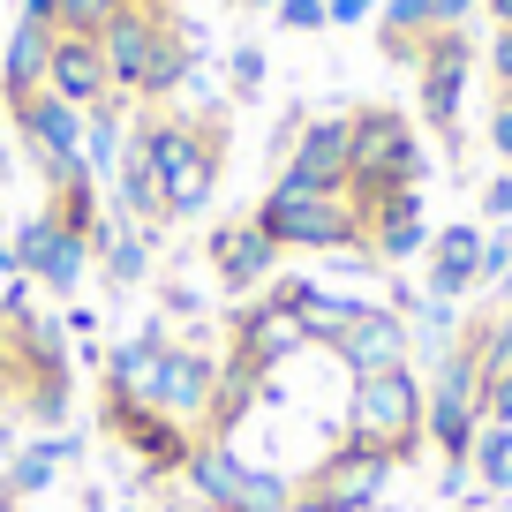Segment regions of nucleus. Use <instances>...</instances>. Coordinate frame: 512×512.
Wrapping results in <instances>:
<instances>
[{"mask_svg": "<svg viewBox=\"0 0 512 512\" xmlns=\"http://www.w3.org/2000/svg\"><path fill=\"white\" fill-rule=\"evenodd\" d=\"M392 482V460L369 445H339L332 460H317V475L294 490V512H369Z\"/></svg>", "mask_w": 512, "mask_h": 512, "instance_id": "1a4fd4ad", "label": "nucleus"}, {"mask_svg": "<svg viewBox=\"0 0 512 512\" xmlns=\"http://www.w3.org/2000/svg\"><path fill=\"white\" fill-rule=\"evenodd\" d=\"M332 354H339V369H347V377H377V369H400L407 354H415V332H407V317L362 302V317L332 339Z\"/></svg>", "mask_w": 512, "mask_h": 512, "instance_id": "dca6fc26", "label": "nucleus"}, {"mask_svg": "<svg viewBox=\"0 0 512 512\" xmlns=\"http://www.w3.org/2000/svg\"><path fill=\"white\" fill-rule=\"evenodd\" d=\"M226 83H234V98H256V91H264V53H256V46H234Z\"/></svg>", "mask_w": 512, "mask_h": 512, "instance_id": "bb28decb", "label": "nucleus"}, {"mask_svg": "<svg viewBox=\"0 0 512 512\" xmlns=\"http://www.w3.org/2000/svg\"><path fill=\"white\" fill-rule=\"evenodd\" d=\"M83 512H106V497H83Z\"/></svg>", "mask_w": 512, "mask_h": 512, "instance_id": "58836bf2", "label": "nucleus"}, {"mask_svg": "<svg viewBox=\"0 0 512 512\" xmlns=\"http://www.w3.org/2000/svg\"><path fill=\"white\" fill-rule=\"evenodd\" d=\"M287 181H302V189H347V113H324V121H309L302 136H294L287 166H279Z\"/></svg>", "mask_w": 512, "mask_h": 512, "instance_id": "6ab92c4d", "label": "nucleus"}, {"mask_svg": "<svg viewBox=\"0 0 512 512\" xmlns=\"http://www.w3.org/2000/svg\"><path fill=\"white\" fill-rule=\"evenodd\" d=\"M482 0H430V16H437V31H467V16H475Z\"/></svg>", "mask_w": 512, "mask_h": 512, "instance_id": "473e14b6", "label": "nucleus"}, {"mask_svg": "<svg viewBox=\"0 0 512 512\" xmlns=\"http://www.w3.org/2000/svg\"><path fill=\"white\" fill-rule=\"evenodd\" d=\"M68 452H76V437H38V445H23L16 460L0 467V475H8V497H38V490H53V482H61V460Z\"/></svg>", "mask_w": 512, "mask_h": 512, "instance_id": "4be33fe9", "label": "nucleus"}, {"mask_svg": "<svg viewBox=\"0 0 512 512\" xmlns=\"http://www.w3.org/2000/svg\"><path fill=\"white\" fill-rule=\"evenodd\" d=\"M226 332H234V339H226V354H241V362H249V369H264V377H279V369H287L294 354L309 347V339H302V324H294L287 309L272 302V294H256V302H241Z\"/></svg>", "mask_w": 512, "mask_h": 512, "instance_id": "4468645a", "label": "nucleus"}, {"mask_svg": "<svg viewBox=\"0 0 512 512\" xmlns=\"http://www.w3.org/2000/svg\"><path fill=\"white\" fill-rule=\"evenodd\" d=\"M106 430L121 437V445L136 452V460H144V482L181 475V467H189V452L204 445V437H196L189 422L159 415V407H144V400H128V392H106Z\"/></svg>", "mask_w": 512, "mask_h": 512, "instance_id": "6e6552de", "label": "nucleus"}, {"mask_svg": "<svg viewBox=\"0 0 512 512\" xmlns=\"http://www.w3.org/2000/svg\"><path fill=\"white\" fill-rule=\"evenodd\" d=\"M8 113H16V136L31 144L38 174H46V196L91 174V166H83V113H76V106H61L53 91H31V98H16ZM91 181H98V174H91Z\"/></svg>", "mask_w": 512, "mask_h": 512, "instance_id": "0eeeda50", "label": "nucleus"}, {"mask_svg": "<svg viewBox=\"0 0 512 512\" xmlns=\"http://www.w3.org/2000/svg\"><path fill=\"white\" fill-rule=\"evenodd\" d=\"M211 392H219V362H211L196 339H174V347L159 354V369H151V384H144V407H159V415H174V422H189V430H204Z\"/></svg>", "mask_w": 512, "mask_h": 512, "instance_id": "9d476101", "label": "nucleus"}, {"mask_svg": "<svg viewBox=\"0 0 512 512\" xmlns=\"http://www.w3.org/2000/svg\"><path fill=\"white\" fill-rule=\"evenodd\" d=\"M181 475H189V490L204 497L211 512H226V505H234V490H241V475H249V460H234L226 445H196Z\"/></svg>", "mask_w": 512, "mask_h": 512, "instance_id": "5701e85b", "label": "nucleus"}, {"mask_svg": "<svg viewBox=\"0 0 512 512\" xmlns=\"http://www.w3.org/2000/svg\"><path fill=\"white\" fill-rule=\"evenodd\" d=\"M422 384H430L422 437L437 445L445 467H467V452H475V437H482V369H475V354H467V347L437 354V369Z\"/></svg>", "mask_w": 512, "mask_h": 512, "instance_id": "39448f33", "label": "nucleus"}, {"mask_svg": "<svg viewBox=\"0 0 512 512\" xmlns=\"http://www.w3.org/2000/svg\"><path fill=\"white\" fill-rule=\"evenodd\" d=\"M46 53H53L46 23H16V31H8V46H0V91H8V106L46 91Z\"/></svg>", "mask_w": 512, "mask_h": 512, "instance_id": "aec40b11", "label": "nucleus"}, {"mask_svg": "<svg viewBox=\"0 0 512 512\" xmlns=\"http://www.w3.org/2000/svg\"><path fill=\"white\" fill-rule=\"evenodd\" d=\"M0 241H8V211H0Z\"/></svg>", "mask_w": 512, "mask_h": 512, "instance_id": "ea45409f", "label": "nucleus"}, {"mask_svg": "<svg viewBox=\"0 0 512 512\" xmlns=\"http://www.w3.org/2000/svg\"><path fill=\"white\" fill-rule=\"evenodd\" d=\"M482 422L512 430V369H505V377H490V384H482Z\"/></svg>", "mask_w": 512, "mask_h": 512, "instance_id": "c85d7f7f", "label": "nucleus"}, {"mask_svg": "<svg viewBox=\"0 0 512 512\" xmlns=\"http://www.w3.org/2000/svg\"><path fill=\"white\" fill-rule=\"evenodd\" d=\"M8 249H16L23 279H38L46 294H76L83 279H91V241L61 234V226H53L46 211H38V219H23L16 234H8Z\"/></svg>", "mask_w": 512, "mask_h": 512, "instance_id": "ddd939ff", "label": "nucleus"}, {"mask_svg": "<svg viewBox=\"0 0 512 512\" xmlns=\"http://www.w3.org/2000/svg\"><path fill=\"white\" fill-rule=\"evenodd\" d=\"M362 249H369V264H407V256H430L422 189H384L377 204H362Z\"/></svg>", "mask_w": 512, "mask_h": 512, "instance_id": "2eb2a0df", "label": "nucleus"}, {"mask_svg": "<svg viewBox=\"0 0 512 512\" xmlns=\"http://www.w3.org/2000/svg\"><path fill=\"white\" fill-rule=\"evenodd\" d=\"M287 31H324V0H272Z\"/></svg>", "mask_w": 512, "mask_h": 512, "instance_id": "c756f323", "label": "nucleus"}, {"mask_svg": "<svg viewBox=\"0 0 512 512\" xmlns=\"http://www.w3.org/2000/svg\"><path fill=\"white\" fill-rule=\"evenodd\" d=\"M204 256H211V272H219L226 294H264L279 279V256H287V249H279L256 219H226V226L204 234Z\"/></svg>", "mask_w": 512, "mask_h": 512, "instance_id": "f8f14e48", "label": "nucleus"}, {"mask_svg": "<svg viewBox=\"0 0 512 512\" xmlns=\"http://www.w3.org/2000/svg\"><path fill=\"white\" fill-rule=\"evenodd\" d=\"M422 407H430V384H422L415 362L377 369V377H354L347 392V445L384 452L392 467H407L430 437H422Z\"/></svg>", "mask_w": 512, "mask_h": 512, "instance_id": "f03ea898", "label": "nucleus"}, {"mask_svg": "<svg viewBox=\"0 0 512 512\" xmlns=\"http://www.w3.org/2000/svg\"><path fill=\"white\" fill-rule=\"evenodd\" d=\"M482 8H490V23H497V31H512V0H482Z\"/></svg>", "mask_w": 512, "mask_h": 512, "instance_id": "c9c22d12", "label": "nucleus"}, {"mask_svg": "<svg viewBox=\"0 0 512 512\" xmlns=\"http://www.w3.org/2000/svg\"><path fill=\"white\" fill-rule=\"evenodd\" d=\"M490 76H497V91L512 98V31H497V38H490Z\"/></svg>", "mask_w": 512, "mask_h": 512, "instance_id": "72a5a7b5", "label": "nucleus"}, {"mask_svg": "<svg viewBox=\"0 0 512 512\" xmlns=\"http://www.w3.org/2000/svg\"><path fill=\"white\" fill-rule=\"evenodd\" d=\"M482 287V226L460 219V226H437L430 234V279H422V294L430 302H460V294Z\"/></svg>", "mask_w": 512, "mask_h": 512, "instance_id": "a211bd4d", "label": "nucleus"}, {"mask_svg": "<svg viewBox=\"0 0 512 512\" xmlns=\"http://www.w3.org/2000/svg\"><path fill=\"white\" fill-rule=\"evenodd\" d=\"M467 68H475V46H467V31H430V38H422L415 76H422V121H430L437 136H460Z\"/></svg>", "mask_w": 512, "mask_h": 512, "instance_id": "9b49d317", "label": "nucleus"}, {"mask_svg": "<svg viewBox=\"0 0 512 512\" xmlns=\"http://www.w3.org/2000/svg\"><path fill=\"white\" fill-rule=\"evenodd\" d=\"M249 219L264 226L279 249H362V211H354L347 189H302V181L279 174Z\"/></svg>", "mask_w": 512, "mask_h": 512, "instance_id": "20e7f679", "label": "nucleus"}, {"mask_svg": "<svg viewBox=\"0 0 512 512\" xmlns=\"http://www.w3.org/2000/svg\"><path fill=\"white\" fill-rule=\"evenodd\" d=\"M482 219H497V226L512 219V166H505V174L490 181V189H482Z\"/></svg>", "mask_w": 512, "mask_h": 512, "instance_id": "7c9ffc66", "label": "nucleus"}, {"mask_svg": "<svg viewBox=\"0 0 512 512\" xmlns=\"http://www.w3.org/2000/svg\"><path fill=\"white\" fill-rule=\"evenodd\" d=\"M490 151L512 166V98H497V113H490Z\"/></svg>", "mask_w": 512, "mask_h": 512, "instance_id": "2f4dec72", "label": "nucleus"}, {"mask_svg": "<svg viewBox=\"0 0 512 512\" xmlns=\"http://www.w3.org/2000/svg\"><path fill=\"white\" fill-rule=\"evenodd\" d=\"M226 8H272V0H226Z\"/></svg>", "mask_w": 512, "mask_h": 512, "instance_id": "4c0bfd02", "label": "nucleus"}, {"mask_svg": "<svg viewBox=\"0 0 512 512\" xmlns=\"http://www.w3.org/2000/svg\"><path fill=\"white\" fill-rule=\"evenodd\" d=\"M174 347V332L166 324H151V332H136V339H121V347L106 354V392H128V400H144V384H151V369H159V354Z\"/></svg>", "mask_w": 512, "mask_h": 512, "instance_id": "412c9836", "label": "nucleus"}, {"mask_svg": "<svg viewBox=\"0 0 512 512\" xmlns=\"http://www.w3.org/2000/svg\"><path fill=\"white\" fill-rule=\"evenodd\" d=\"M91 256H106V287H136V279L151 272V226H106L98 234V249Z\"/></svg>", "mask_w": 512, "mask_h": 512, "instance_id": "b1692460", "label": "nucleus"}, {"mask_svg": "<svg viewBox=\"0 0 512 512\" xmlns=\"http://www.w3.org/2000/svg\"><path fill=\"white\" fill-rule=\"evenodd\" d=\"M422 144H415V121L392 106H362L347 113V196L354 211L377 204L384 189H422Z\"/></svg>", "mask_w": 512, "mask_h": 512, "instance_id": "7ed1b4c3", "label": "nucleus"}, {"mask_svg": "<svg viewBox=\"0 0 512 512\" xmlns=\"http://www.w3.org/2000/svg\"><path fill=\"white\" fill-rule=\"evenodd\" d=\"M467 475L482 482V497H512V430H497V422H482L475 452H467Z\"/></svg>", "mask_w": 512, "mask_h": 512, "instance_id": "393cba45", "label": "nucleus"}, {"mask_svg": "<svg viewBox=\"0 0 512 512\" xmlns=\"http://www.w3.org/2000/svg\"><path fill=\"white\" fill-rule=\"evenodd\" d=\"M46 91L76 113H98L113 98V76H106V53L98 38H76V31H53V53H46Z\"/></svg>", "mask_w": 512, "mask_h": 512, "instance_id": "f3484780", "label": "nucleus"}, {"mask_svg": "<svg viewBox=\"0 0 512 512\" xmlns=\"http://www.w3.org/2000/svg\"><path fill=\"white\" fill-rule=\"evenodd\" d=\"M437 490H445V497H475V490H482V482H475V475H467V467H445V475H437Z\"/></svg>", "mask_w": 512, "mask_h": 512, "instance_id": "f704fd0d", "label": "nucleus"}, {"mask_svg": "<svg viewBox=\"0 0 512 512\" xmlns=\"http://www.w3.org/2000/svg\"><path fill=\"white\" fill-rule=\"evenodd\" d=\"M0 279H23V264H16V249L0 241Z\"/></svg>", "mask_w": 512, "mask_h": 512, "instance_id": "e433bc0d", "label": "nucleus"}, {"mask_svg": "<svg viewBox=\"0 0 512 512\" xmlns=\"http://www.w3.org/2000/svg\"><path fill=\"white\" fill-rule=\"evenodd\" d=\"M0 497H8V475H0Z\"/></svg>", "mask_w": 512, "mask_h": 512, "instance_id": "a19ab883", "label": "nucleus"}, {"mask_svg": "<svg viewBox=\"0 0 512 512\" xmlns=\"http://www.w3.org/2000/svg\"><path fill=\"white\" fill-rule=\"evenodd\" d=\"M181 38L174 8L166 0H128V8H113L106 31H98V53H106V76H113V98H144L151 68H159V53Z\"/></svg>", "mask_w": 512, "mask_h": 512, "instance_id": "423d86ee", "label": "nucleus"}, {"mask_svg": "<svg viewBox=\"0 0 512 512\" xmlns=\"http://www.w3.org/2000/svg\"><path fill=\"white\" fill-rule=\"evenodd\" d=\"M512 279V234L497 226V234H482V287H505Z\"/></svg>", "mask_w": 512, "mask_h": 512, "instance_id": "cd10ccee", "label": "nucleus"}, {"mask_svg": "<svg viewBox=\"0 0 512 512\" xmlns=\"http://www.w3.org/2000/svg\"><path fill=\"white\" fill-rule=\"evenodd\" d=\"M128 159L151 174V189H159L166 204V226L174 219H196V211L211 204V189H219V166H226V128L219 113H151L144 128H136V144H128Z\"/></svg>", "mask_w": 512, "mask_h": 512, "instance_id": "f257e3e1", "label": "nucleus"}, {"mask_svg": "<svg viewBox=\"0 0 512 512\" xmlns=\"http://www.w3.org/2000/svg\"><path fill=\"white\" fill-rule=\"evenodd\" d=\"M121 211L136 226H166V204H159V189H151V174L136 159H121Z\"/></svg>", "mask_w": 512, "mask_h": 512, "instance_id": "a878e982", "label": "nucleus"}]
</instances>
